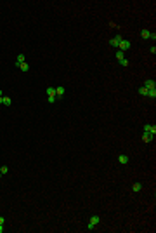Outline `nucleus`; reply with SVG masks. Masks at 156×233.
<instances>
[{
  "instance_id": "14",
  "label": "nucleus",
  "mask_w": 156,
  "mask_h": 233,
  "mask_svg": "<svg viewBox=\"0 0 156 233\" xmlns=\"http://www.w3.org/2000/svg\"><path fill=\"white\" fill-rule=\"evenodd\" d=\"M47 96H56V87H47Z\"/></svg>"
},
{
  "instance_id": "13",
  "label": "nucleus",
  "mask_w": 156,
  "mask_h": 233,
  "mask_svg": "<svg viewBox=\"0 0 156 233\" xmlns=\"http://www.w3.org/2000/svg\"><path fill=\"white\" fill-rule=\"evenodd\" d=\"M2 104H4V106H11V104H12V103H11V97H9V96H4V99H2Z\"/></svg>"
},
{
  "instance_id": "2",
  "label": "nucleus",
  "mask_w": 156,
  "mask_h": 233,
  "mask_svg": "<svg viewBox=\"0 0 156 233\" xmlns=\"http://www.w3.org/2000/svg\"><path fill=\"white\" fill-rule=\"evenodd\" d=\"M132 45V42L127 40V38H121V42H120V45H118V50H121V52H125V50H128Z\"/></svg>"
},
{
  "instance_id": "20",
  "label": "nucleus",
  "mask_w": 156,
  "mask_h": 233,
  "mask_svg": "<svg viewBox=\"0 0 156 233\" xmlns=\"http://www.w3.org/2000/svg\"><path fill=\"white\" fill-rule=\"evenodd\" d=\"M49 103H56V96H49Z\"/></svg>"
},
{
  "instance_id": "3",
  "label": "nucleus",
  "mask_w": 156,
  "mask_h": 233,
  "mask_svg": "<svg viewBox=\"0 0 156 233\" xmlns=\"http://www.w3.org/2000/svg\"><path fill=\"white\" fill-rule=\"evenodd\" d=\"M142 131H144V132H148V134H151V136H156V125L154 124H146V125H144V127H142Z\"/></svg>"
},
{
  "instance_id": "19",
  "label": "nucleus",
  "mask_w": 156,
  "mask_h": 233,
  "mask_svg": "<svg viewBox=\"0 0 156 233\" xmlns=\"http://www.w3.org/2000/svg\"><path fill=\"white\" fill-rule=\"evenodd\" d=\"M0 172H2V176H4V174H7V172H9V167H7V165L0 167Z\"/></svg>"
},
{
  "instance_id": "12",
  "label": "nucleus",
  "mask_w": 156,
  "mask_h": 233,
  "mask_svg": "<svg viewBox=\"0 0 156 233\" xmlns=\"http://www.w3.org/2000/svg\"><path fill=\"white\" fill-rule=\"evenodd\" d=\"M21 63H25V54H17L16 58V66H19Z\"/></svg>"
},
{
  "instance_id": "1",
  "label": "nucleus",
  "mask_w": 156,
  "mask_h": 233,
  "mask_svg": "<svg viewBox=\"0 0 156 233\" xmlns=\"http://www.w3.org/2000/svg\"><path fill=\"white\" fill-rule=\"evenodd\" d=\"M99 223H101V217H99V216H92V217H90V223L87 225V230H89V231L95 230V226H97Z\"/></svg>"
},
{
  "instance_id": "17",
  "label": "nucleus",
  "mask_w": 156,
  "mask_h": 233,
  "mask_svg": "<svg viewBox=\"0 0 156 233\" xmlns=\"http://www.w3.org/2000/svg\"><path fill=\"white\" fill-rule=\"evenodd\" d=\"M139 94H140V96H148V89L144 87V85H142V87H139Z\"/></svg>"
},
{
  "instance_id": "15",
  "label": "nucleus",
  "mask_w": 156,
  "mask_h": 233,
  "mask_svg": "<svg viewBox=\"0 0 156 233\" xmlns=\"http://www.w3.org/2000/svg\"><path fill=\"white\" fill-rule=\"evenodd\" d=\"M148 97L154 99V97H156V89H151V91H148Z\"/></svg>"
},
{
  "instance_id": "22",
  "label": "nucleus",
  "mask_w": 156,
  "mask_h": 233,
  "mask_svg": "<svg viewBox=\"0 0 156 233\" xmlns=\"http://www.w3.org/2000/svg\"><path fill=\"white\" fill-rule=\"evenodd\" d=\"M0 225H5V217H2V216H0Z\"/></svg>"
},
{
  "instance_id": "6",
  "label": "nucleus",
  "mask_w": 156,
  "mask_h": 233,
  "mask_svg": "<svg viewBox=\"0 0 156 233\" xmlns=\"http://www.w3.org/2000/svg\"><path fill=\"white\" fill-rule=\"evenodd\" d=\"M144 87L148 89V91H151V89H156V82L153 78H148L146 82H144Z\"/></svg>"
},
{
  "instance_id": "21",
  "label": "nucleus",
  "mask_w": 156,
  "mask_h": 233,
  "mask_svg": "<svg viewBox=\"0 0 156 233\" xmlns=\"http://www.w3.org/2000/svg\"><path fill=\"white\" fill-rule=\"evenodd\" d=\"M149 52H151V54H154V52H156V47H154V45L149 47Z\"/></svg>"
},
{
  "instance_id": "16",
  "label": "nucleus",
  "mask_w": 156,
  "mask_h": 233,
  "mask_svg": "<svg viewBox=\"0 0 156 233\" xmlns=\"http://www.w3.org/2000/svg\"><path fill=\"white\" fill-rule=\"evenodd\" d=\"M120 64H121V66H125V68H127L128 64H130V61H128L127 58H123V59H120Z\"/></svg>"
},
{
  "instance_id": "10",
  "label": "nucleus",
  "mask_w": 156,
  "mask_h": 233,
  "mask_svg": "<svg viewBox=\"0 0 156 233\" xmlns=\"http://www.w3.org/2000/svg\"><path fill=\"white\" fill-rule=\"evenodd\" d=\"M140 190H142V184H140V183H134V184H132V192H140Z\"/></svg>"
},
{
  "instance_id": "8",
  "label": "nucleus",
  "mask_w": 156,
  "mask_h": 233,
  "mask_svg": "<svg viewBox=\"0 0 156 233\" xmlns=\"http://www.w3.org/2000/svg\"><path fill=\"white\" fill-rule=\"evenodd\" d=\"M128 160H130V158H128L127 155H123V153H121V155H118V162L121 164V165H127V164H128Z\"/></svg>"
},
{
  "instance_id": "4",
  "label": "nucleus",
  "mask_w": 156,
  "mask_h": 233,
  "mask_svg": "<svg viewBox=\"0 0 156 233\" xmlns=\"http://www.w3.org/2000/svg\"><path fill=\"white\" fill-rule=\"evenodd\" d=\"M121 38H123L121 35H120V33H116L115 37H113V38L109 40V45H111V47H118V45H120V42H121Z\"/></svg>"
},
{
  "instance_id": "9",
  "label": "nucleus",
  "mask_w": 156,
  "mask_h": 233,
  "mask_svg": "<svg viewBox=\"0 0 156 233\" xmlns=\"http://www.w3.org/2000/svg\"><path fill=\"white\" fill-rule=\"evenodd\" d=\"M64 92H66V89L62 87V85L56 87V97H62V96H64Z\"/></svg>"
},
{
  "instance_id": "24",
  "label": "nucleus",
  "mask_w": 156,
  "mask_h": 233,
  "mask_svg": "<svg viewBox=\"0 0 156 233\" xmlns=\"http://www.w3.org/2000/svg\"><path fill=\"white\" fill-rule=\"evenodd\" d=\"M0 178H2V172H0Z\"/></svg>"
},
{
  "instance_id": "11",
  "label": "nucleus",
  "mask_w": 156,
  "mask_h": 233,
  "mask_svg": "<svg viewBox=\"0 0 156 233\" xmlns=\"http://www.w3.org/2000/svg\"><path fill=\"white\" fill-rule=\"evenodd\" d=\"M17 68H19L21 71H25V73H26V71L30 70V64H28V63H21V64H19V66H17Z\"/></svg>"
},
{
  "instance_id": "5",
  "label": "nucleus",
  "mask_w": 156,
  "mask_h": 233,
  "mask_svg": "<svg viewBox=\"0 0 156 233\" xmlns=\"http://www.w3.org/2000/svg\"><path fill=\"white\" fill-rule=\"evenodd\" d=\"M140 35H142V38H146V40H156V33H153V31H149V30H142L140 31Z\"/></svg>"
},
{
  "instance_id": "18",
  "label": "nucleus",
  "mask_w": 156,
  "mask_h": 233,
  "mask_svg": "<svg viewBox=\"0 0 156 233\" xmlns=\"http://www.w3.org/2000/svg\"><path fill=\"white\" fill-rule=\"evenodd\" d=\"M115 56H116V59H118V61H120V59H123V58H125L121 50H116V54H115Z\"/></svg>"
},
{
  "instance_id": "23",
  "label": "nucleus",
  "mask_w": 156,
  "mask_h": 233,
  "mask_svg": "<svg viewBox=\"0 0 156 233\" xmlns=\"http://www.w3.org/2000/svg\"><path fill=\"white\" fill-rule=\"evenodd\" d=\"M4 230H5V228H4V225H0V233H4Z\"/></svg>"
},
{
  "instance_id": "7",
  "label": "nucleus",
  "mask_w": 156,
  "mask_h": 233,
  "mask_svg": "<svg viewBox=\"0 0 156 233\" xmlns=\"http://www.w3.org/2000/svg\"><path fill=\"white\" fill-rule=\"evenodd\" d=\"M142 141L144 143H151V141H154V136H151V134H148V132L142 131Z\"/></svg>"
}]
</instances>
